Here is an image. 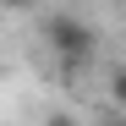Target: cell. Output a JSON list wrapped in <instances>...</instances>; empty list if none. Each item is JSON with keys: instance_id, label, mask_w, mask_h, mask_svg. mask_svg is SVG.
<instances>
[{"instance_id": "7a4b0ae2", "label": "cell", "mask_w": 126, "mask_h": 126, "mask_svg": "<svg viewBox=\"0 0 126 126\" xmlns=\"http://www.w3.org/2000/svg\"><path fill=\"white\" fill-rule=\"evenodd\" d=\"M110 99L126 110V66H115V71H110Z\"/></svg>"}, {"instance_id": "6da1fadb", "label": "cell", "mask_w": 126, "mask_h": 126, "mask_svg": "<svg viewBox=\"0 0 126 126\" xmlns=\"http://www.w3.org/2000/svg\"><path fill=\"white\" fill-rule=\"evenodd\" d=\"M44 44L55 55V66L66 71V77H77L99 55V28L88 22V16H77V11H55L49 22H44Z\"/></svg>"}, {"instance_id": "3957f363", "label": "cell", "mask_w": 126, "mask_h": 126, "mask_svg": "<svg viewBox=\"0 0 126 126\" xmlns=\"http://www.w3.org/2000/svg\"><path fill=\"white\" fill-rule=\"evenodd\" d=\"M0 6H11V11H28V6H38V0H0Z\"/></svg>"}]
</instances>
